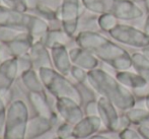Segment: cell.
I'll use <instances>...</instances> for the list:
<instances>
[{
  "label": "cell",
  "instance_id": "2e32d148",
  "mask_svg": "<svg viewBox=\"0 0 149 139\" xmlns=\"http://www.w3.org/2000/svg\"><path fill=\"white\" fill-rule=\"evenodd\" d=\"M71 39L63 29H50L48 33L43 38V43L47 48H52L53 46L57 45V44H63L66 45V43Z\"/></svg>",
  "mask_w": 149,
  "mask_h": 139
},
{
  "label": "cell",
  "instance_id": "6da1fadb",
  "mask_svg": "<svg viewBox=\"0 0 149 139\" xmlns=\"http://www.w3.org/2000/svg\"><path fill=\"white\" fill-rule=\"evenodd\" d=\"M77 46L94 54L100 61L107 63L116 71L132 68L131 54L115 42L95 31H80L75 36Z\"/></svg>",
  "mask_w": 149,
  "mask_h": 139
},
{
  "label": "cell",
  "instance_id": "44dd1931",
  "mask_svg": "<svg viewBox=\"0 0 149 139\" xmlns=\"http://www.w3.org/2000/svg\"><path fill=\"white\" fill-rule=\"evenodd\" d=\"M31 54L36 62L43 63V67H47V63H50V56L48 54L47 47L42 42L33 44L31 48Z\"/></svg>",
  "mask_w": 149,
  "mask_h": 139
},
{
  "label": "cell",
  "instance_id": "3957f363",
  "mask_svg": "<svg viewBox=\"0 0 149 139\" xmlns=\"http://www.w3.org/2000/svg\"><path fill=\"white\" fill-rule=\"evenodd\" d=\"M0 27H7L26 31L33 38H44L50 24L36 14L18 11L0 4Z\"/></svg>",
  "mask_w": 149,
  "mask_h": 139
},
{
  "label": "cell",
  "instance_id": "e0dca14e",
  "mask_svg": "<svg viewBox=\"0 0 149 139\" xmlns=\"http://www.w3.org/2000/svg\"><path fill=\"white\" fill-rule=\"evenodd\" d=\"M132 67L135 72L143 76L147 81H149V59L140 52H134L131 54Z\"/></svg>",
  "mask_w": 149,
  "mask_h": 139
},
{
  "label": "cell",
  "instance_id": "7402d4cb",
  "mask_svg": "<svg viewBox=\"0 0 149 139\" xmlns=\"http://www.w3.org/2000/svg\"><path fill=\"white\" fill-rule=\"evenodd\" d=\"M26 31H22V29L7 28V27H0V42L2 43H9L13 40L19 38L22 36Z\"/></svg>",
  "mask_w": 149,
  "mask_h": 139
},
{
  "label": "cell",
  "instance_id": "52a82bcc",
  "mask_svg": "<svg viewBox=\"0 0 149 139\" xmlns=\"http://www.w3.org/2000/svg\"><path fill=\"white\" fill-rule=\"evenodd\" d=\"M81 0H62L59 7V20L61 28L69 36H76L81 13Z\"/></svg>",
  "mask_w": 149,
  "mask_h": 139
},
{
  "label": "cell",
  "instance_id": "4dcf8cb0",
  "mask_svg": "<svg viewBox=\"0 0 149 139\" xmlns=\"http://www.w3.org/2000/svg\"><path fill=\"white\" fill-rule=\"evenodd\" d=\"M143 31H145V33L149 36V13H148L147 17H146V20H145V22H144Z\"/></svg>",
  "mask_w": 149,
  "mask_h": 139
},
{
  "label": "cell",
  "instance_id": "d6986e66",
  "mask_svg": "<svg viewBox=\"0 0 149 139\" xmlns=\"http://www.w3.org/2000/svg\"><path fill=\"white\" fill-rule=\"evenodd\" d=\"M33 9L35 10L36 15L41 17L42 20H46L48 24L52 22H55V20L56 22H60L59 12L56 11V10L53 9L52 7H50L49 5H46V4L43 3L42 1H40Z\"/></svg>",
  "mask_w": 149,
  "mask_h": 139
},
{
  "label": "cell",
  "instance_id": "cb8c5ba5",
  "mask_svg": "<svg viewBox=\"0 0 149 139\" xmlns=\"http://www.w3.org/2000/svg\"><path fill=\"white\" fill-rule=\"evenodd\" d=\"M24 83L29 86V88L33 90V92H37V94L42 92V87H41V85H40V82L37 79L35 73H33V71L29 70L28 72L24 73Z\"/></svg>",
  "mask_w": 149,
  "mask_h": 139
},
{
  "label": "cell",
  "instance_id": "1f68e13d",
  "mask_svg": "<svg viewBox=\"0 0 149 139\" xmlns=\"http://www.w3.org/2000/svg\"><path fill=\"white\" fill-rule=\"evenodd\" d=\"M144 105H145V108L149 111V90L144 96Z\"/></svg>",
  "mask_w": 149,
  "mask_h": 139
},
{
  "label": "cell",
  "instance_id": "ac0fdd59",
  "mask_svg": "<svg viewBox=\"0 0 149 139\" xmlns=\"http://www.w3.org/2000/svg\"><path fill=\"white\" fill-rule=\"evenodd\" d=\"M127 117L129 118L132 125L140 126L146 125L149 126V111L143 108H132L125 112Z\"/></svg>",
  "mask_w": 149,
  "mask_h": 139
},
{
  "label": "cell",
  "instance_id": "8992f818",
  "mask_svg": "<svg viewBox=\"0 0 149 139\" xmlns=\"http://www.w3.org/2000/svg\"><path fill=\"white\" fill-rule=\"evenodd\" d=\"M109 36L120 44L132 48L143 49L149 46V36L143 29L126 24H119L111 31Z\"/></svg>",
  "mask_w": 149,
  "mask_h": 139
},
{
  "label": "cell",
  "instance_id": "7a4b0ae2",
  "mask_svg": "<svg viewBox=\"0 0 149 139\" xmlns=\"http://www.w3.org/2000/svg\"><path fill=\"white\" fill-rule=\"evenodd\" d=\"M88 84L93 92L111 101L123 113L135 107L136 98L133 92L104 69L97 67L88 71Z\"/></svg>",
  "mask_w": 149,
  "mask_h": 139
},
{
  "label": "cell",
  "instance_id": "ffe728a7",
  "mask_svg": "<svg viewBox=\"0 0 149 139\" xmlns=\"http://www.w3.org/2000/svg\"><path fill=\"white\" fill-rule=\"evenodd\" d=\"M120 20L117 18V16L113 13H104L100 14L96 18V24L98 29L102 31L109 33L111 31L117 24H120Z\"/></svg>",
  "mask_w": 149,
  "mask_h": 139
},
{
  "label": "cell",
  "instance_id": "8fae6325",
  "mask_svg": "<svg viewBox=\"0 0 149 139\" xmlns=\"http://www.w3.org/2000/svg\"><path fill=\"white\" fill-rule=\"evenodd\" d=\"M57 108L62 117L69 124H76L83 118V111L80 104L69 98H59L57 102Z\"/></svg>",
  "mask_w": 149,
  "mask_h": 139
},
{
  "label": "cell",
  "instance_id": "7c38bea8",
  "mask_svg": "<svg viewBox=\"0 0 149 139\" xmlns=\"http://www.w3.org/2000/svg\"><path fill=\"white\" fill-rule=\"evenodd\" d=\"M115 76L124 86L132 90L133 94L146 89L149 85V81L146 80L143 76L130 70L117 71Z\"/></svg>",
  "mask_w": 149,
  "mask_h": 139
},
{
  "label": "cell",
  "instance_id": "603a6c76",
  "mask_svg": "<svg viewBox=\"0 0 149 139\" xmlns=\"http://www.w3.org/2000/svg\"><path fill=\"white\" fill-rule=\"evenodd\" d=\"M70 73L73 76V78L79 84H81V85H85L86 83L88 84V71L84 70L83 68H80L78 66L72 65Z\"/></svg>",
  "mask_w": 149,
  "mask_h": 139
},
{
  "label": "cell",
  "instance_id": "f546056e",
  "mask_svg": "<svg viewBox=\"0 0 149 139\" xmlns=\"http://www.w3.org/2000/svg\"><path fill=\"white\" fill-rule=\"evenodd\" d=\"M41 1V0H26V4H28V6H29V9H33V7H35L36 5H37L39 2Z\"/></svg>",
  "mask_w": 149,
  "mask_h": 139
},
{
  "label": "cell",
  "instance_id": "ba28073f",
  "mask_svg": "<svg viewBox=\"0 0 149 139\" xmlns=\"http://www.w3.org/2000/svg\"><path fill=\"white\" fill-rule=\"evenodd\" d=\"M112 13L122 22L139 20L143 16V9L134 0H115Z\"/></svg>",
  "mask_w": 149,
  "mask_h": 139
},
{
  "label": "cell",
  "instance_id": "d4e9b609",
  "mask_svg": "<svg viewBox=\"0 0 149 139\" xmlns=\"http://www.w3.org/2000/svg\"><path fill=\"white\" fill-rule=\"evenodd\" d=\"M0 4L18 11L28 12L29 6L26 0H0Z\"/></svg>",
  "mask_w": 149,
  "mask_h": 139
},
{
  "label": "cell",
  "instance_id": "4316f807",
  "mask_svg": "<svg viewBox=\"0 0 149 139\" xmlns=\"http://www.w3.org/2000/svg\"><path fill=\"white\" fill-rule=\"evenodd\" d=\"M85 114L86 115H97V102L95 100H90L85 105Z\"/></svg>",
  "mask_w": 149,
  "mask_h": 139
},
{
  "label": "cell",
  "instance_id": "5bb4252c",
  "mask_svg": "<svg viewBox=\"0 0 149 139\" xmlns=\"http://www.w3.org/2000/svg\"><path fill=\"white\" fill-rule=\"evenodd\" d=\"M82 6L92 14L112 13L115 0H81Z\"/></svg>",
  "mask_w": 149,
  "mask_h": 139
},
{
  "label": "cell",
  "instance_id": "484cf974",
  "mask_svg": "<svg viewBox=\"0 0 149 139\" xmlns=\"http://www.w3.org/2000/svg\"><path fill=\"white\" fill-rule=\"evenodd\" d=\"M119 139H142L140 134L138 133L137 130H134L132 128H126L122 130L121 132L118 133Z\"/></svg>",
  "mask_w": 149,
  "mask_h": 139
},
{
  "label": "cell",
  "instance_id": "30bf717a",
  "mask_svg": "<svg viewBox=\"0 0 149 139\" xmlns=\"http://www.w3.org/2000/svg\"><path fill=\"white\" fill-rule=\"evenodd\" d=\"M69 55L73 65L83 68L86 71L97 68L100 65V59L97 57L88 50L83 49L79 46L69 50Z\"/></svg>",
  "mask_w": 149,
  "mask_h": 139
},
{
  "label": "cell",
  "instance_id": "277c9868",
  "mask_svg": "<svg viewBox=\"0 0 149 139\" xmlns=\"http://www.w3.org/2000/svg\"><path fill=\"white\" fill-rule=\"evenodd\" d=\"M41 77L43 79L45 85L49 88V90L59 98H69L74 100L78 104H82V94L79 89L70 82L64 75L58 71H55L48 67H42Z\"/></svg>",
  "mask_w": 149,
  "mask_h": 139
},
{
  "label": "cell",
  "instance_id": "83f0119b",
  "mask_svg": "<svg viewBox=\"0 0 149 139\" xmlns=\"http://www.w3.org/2000/svg\"><path fill=\"white\" fill-rule=\"evenodd\" d=\"M137 131L140 134V136L142 137V139H149V126L146 125L138 126Z\"/></svg>",
  "mask_w": 149,
  "mask_h": 139
},
{
  "label": "cell",
  "instance_id": "5b68a950",
  "mask_svg": "<svg viewBox=\"0 0 149 139\" xmlns=\"http://www.w3.org/2000/svg\"><path fill=\"white\" fill-rule=\"evenodd\" d=\"M96 102L97 115L100 117L102 124L109 132L118 134L122 130L129 128L132 125L127 115L123 112L122 114H119L117 107L108 98L100 96Z\"/></svg>",
  "mask_w": 149,
  "mask_h": 139
},
{
  "label": "cell",
  "instance_id": "9a60e30c",
  "mask_svg": "<svg viewBox=\"0 0 149 139\" xmlns=\"http://www.w3.org/2000/svg\"><path fill=\"white\" fill-rule=\"evenodd\" d=\"M16 73V60H7L0 66V88H6L11 84Z\"/></svg>",
  "mask_w": 149,
  "mask_h": 139
},
{
  "label": "cell",
  "instance_id": "9c48e42d",
  "mask_svg": "<svg viewBox=\"0 0 149 139\" xmlns=\"http://www.w3.org/2000/svg\"><path fill=\"white\" fill-rule=\"evenodd\" d=\"M102 126H104V124L98 115H86L75 124L72 134L74 137L80 139L91 137L100 131Z\"/></svg>",
  "mask_w": 149,
  "mask_h": 139
},
{
  "label": "cell",
  "instance_id": "4fadbf2b",
  "mask_svg": "<svg viewBox=\"0 0 149 139\" xmlns=\"http://www.w3.org/2000/svg\"><path fill=\"white\" fill-rule=\"evenodd\" d=\"M52 60L55 68L61 74L66 75L70 72L72 62H71L69 51L67 50L66 45L57 44L51 48Z\"/></svg>",
  "mask_w": 149,
  "mask_h": 139
},
{
  "label": "cell",
  "instance_id": "d6a6232c",
  "mask_svg": "<svg viewBox=\"0 0 149 139\" xmlns=\"http://www.w3.org/2000/svg\"><path fill=\"white\" fill-rule=\"evenodd\" d=\"M141 52L149 59V46H147V47H145V48H143V49H141Z\"/></svg>",
  "mask_w": 149,
  "mask_h": 139
},
{
  "label": "cell",
  "instance_id": "f1b7e54d",
  "mask_svg": "<svg viewBox=\"0 0 149 139\" xmlns=\"http://www.w3.org/2000/svg\"><path fill=\"white\" fill-rule=\"evenodd\" d=\"M89 139H114L112 137V135L107 133H96L94 135H92Z\"/></svg>",
  "mask_w": 149,
  "mask_h": 139
}]
</instances>
